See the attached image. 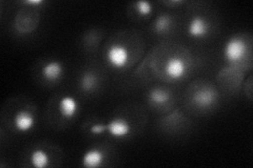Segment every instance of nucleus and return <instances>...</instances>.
Returning a JSON list of instances; mask_svg holds the SVG:
<instances>
[{"label":"nucleus","instance_id":"f257e3e1","mask_svg":"<svg viewBox=\"0 0 253 168\" xmlns=\"http://www.w3.org/2000/svg\"><path fill=\"white\" fill-rule=\"evenodd\" d=\"M223 56L228 66L240 67L245 69L247 62L251 59V46L243 36L235 35L226 41Z\"/></svg>","mask_w":253,"mask_h":168},{"label":"nucleus","instance_id":"f03ea898","mask_svg":"<svg viewBox=\"0 0 253 168\" xmlns=\"http://www.w3.org/2000/svg\"><path fill=\"white\" fill-rule=\"evenodd\" d=\"M219 93L216 87L210 84L199 86L191 95V102L200 109H209L214 107L218 102Z\"/></svg>","mask_w":253,"mask_h":168},{"label":"nucleus","instance_id":"7ed1b4c3","mask_svg":"<svg viewBox=\"0 0 253 168\" xmlns=\"http://www.w3.org/2000/svg\"><path fill=\"white\" fill-rule=\"evenodd\" d=\"M105 57L109 67L115 69H123L128 65L130 53L123 44H111L106 51Z\"/></svg>","mask_w":253,"mask_h":168},{"label":"nucleus","instance_id":"20e7f679","mask_svg":"<svg viewBox=\"0 0 253 168\" xmlns=\"http://www.w3.org/2000/svg\"><path fill=\"white\" fill-rule=\"evenodd\" d=\"M244 73V68L227 65V67L220 69L217 75V80L223 85H227L230 89H236V87L241 86L243 83Z\"/></svg>","mask_w":253,"mask_h":168},{"label":"nucleus","instance_id":"39448f33","mask_svg":"<svg viewBox=\"0 0 253 168\" xmlns=\"http://www.w3.org/2000/svg\"><path fill=\"white\" fill-rule=\"evenodd\" d=\"M172 93L162 86H155L148 93V103L153 108L161 109L169 106V103L172 102Z\"/></svg>","mask_w":253,"mask_h":168},{"label":"nucleus","instance_id":"423d86ee","mask_svg":"<svg viewBox=\"0 0 253 168\" xmlns=\"http://www.w3.org/2000/svg\"><path fill=\"white\" fill-rule=\"evenodd\" d=\"M188 69V65L183 58L172 57L166 62L165 74L171 81H178L186 77Z\"/></svg>","mask_w":253,"mask_h":168},{"label":"nucleus","instance_id":"0eeeda50","mask_svg":"<svg viewBox=\"0 0 253 168\" xmlns=\"http://www.w3.org/2000/svg\"><path fill=\"white\" fill-rule=\"evenodd\" d=\"M107 132L112 138L122 140L131 134L132 125L126 119L116 117L107 123Z\"/></svg>","mask_w":253,"mask_h":168},{"label":"nucleus","instance_id":"6e6552de","mask_svg":"<svg viewBox=\"0 0 253 168\" xmlns=\"http://www.w3.org/2000/svg\"><path fill=\"white\" fill-rule=\"evenodd\" d=\"M38 25V15L29 14L25 10H21L16 16L14 28L19 34H29L33 32Z\"/></svg>","mask_w":253,"mask_h":168},{"label":"nucleus","instance_id":"1a4fd4ad","mask_svg":"<svg viewBox=\"0 0 253 168\" xmlns=\"http://www.w3.org/2000/svg\"><path fill=\"white\" fill-rule=\"evenodd\" d=\"M210 31V25L208 20L203 16H193L189 20L187 26V33L193 39H204L208 35Z\"/></svg>","mask_w":253,"mask_h":168},{"label":"nucleus","instance_id":"9d476101","mask_svg":"<svg viewBox=\"0 0 253 168\" xmlns=\"http://www.w3.org/2000/svg\"><path fill=\"white\" fill-rule=\"evenodd\" d=\"M42 74L43 79L49 83H57L65 75V67L59 60L47 61L42 67Z\"/></svg>","mask_w":253,"mask_h":168},{"label":"nucleus","instance_id":"9b49d317","mask_svg":"<svg viewBox=\"0 0 253 168\" xmlns=\"http://www.w3.org/2000/svg\"><path fill=\"white\" fill-rule=\"evenodd\" d=\"M14 126L19 133H28L33 130L36 119L34 114L29 109H19L14 116Z\"/></svg>","mask_w":253,"mask_h":168},{"label":"nucleus","instance_id":"f8f14e48","mask_svg":"<svg viewBox=\"0 0 253 168\" xmlns=\"http://www.w3.org/2000/svg\"><path fill=\"white\" fill-rule=\"evenodd\" d=\"M99 75L93 69H85L79 76L78 86L83 93L92 94L98 89L99 86Z\"/></svg>","mask_w":253,"mask_h":168},{"label":"nucleus","instance_id":"ddd939ff","mask_svg":"<svg viewBox=\"0 0 253 168\" xmlns=\"http://www.w3.org/2000/svg\"><path fill=\"white\" fill-rule=\"evenodd\" d=\"M106 161V154L98 147H92L83 155L81 163L85 168H98L104 165Z\"/></svg>","mask_w":253,"mask_h":168},{"label":"nucleus","instance_id":"4468645a","mask_svg":"<svg viewBox=\"0 0 253 168\" xmlns=\"http://www.w3.org/2000/svg\"><path fill=\"white\" fill-rule=\"evenodd\" d=\"M78 109V102L72 96H63L58 103L59 114L63 119H73L77 115Z\"/></svg>","mask_w":253,"mask_h":168},{"label":"nucleus","instance_id":"2eb2a0df","mask_svg":"<svg viewBox=\"0 0 253 168\" xmlns=\"http://www.w3.org/2000/svg\"><path fill=\"white\" fill-rule=\"evenodd\" d=\"M174 27V18L168 13H162L157 16L152 23V30L158 35L167 34Z\"/></svg>","mask_w":253,"mask_h":168},{"label":"nucleus","instance_id":"dca6fc26","mask_svg":"<svg viewBox=\"0 0 253 168\" xmlns=\"http://www.w3.org/2000/svg\"><path fill=\"white\" fill-rule=\"evenodd\" d=\"M30 162L36 168H45L50 165V156L43 149L36 148L30 155Z\"/></svg>","mask_w":253,"mask_h":168},{"label":"nucleus","instance_id":"f3484780","mask_svg":"<svg viewBox=\"0 0 253 168\" xmlns=\"http://www.w3.org/2000/svg\"><path fill=\"white\" fill-rule=\"evenodd\" d=\"M134 6H135L136 13L139 16H141V17H147V16H150L153 11V6L149 1H137L134 3Z\"/></svg>","mask_w":253,"mask_h":168},{"label":"nucleus","instance_id":"a211bd4d","mask_svg":"<svg viewBox=\"0 0 253 168\" xmlns=\"http://www.w3.org/2000/svg\"><path fill=\"white\" fill-rule=\"evenodd\" d=\"M91 133L94 134H100L107 132V124L104 123H95L91 126Z\"/></svg>","mask_w":253,"mask_h":168},{"label":"nucleus","instance_id":"6ab92c4d","mask_svg":"<svg viewBox=\"0 0 253 168\" xmlns=\"http://www.w3.org/2000/svg\"><path fill=\"white\" fill-rule=\"evenodd\" d=\"M45 3L44 0H26L23 1V4L31 5V6H39V5H43Z\"/></svg>","mask_w":253,"mask_h":168},{"label":"nucleus","instance_id":"aec40b11","mask_svg":"<svg viewBox=\"0 0 253 168\" xmlns=\"http://www.w3.org/2000/svg\"><path fill=\"white\" fill-rule=\"evenodd\" d=\"M164 3H165L166 5L170 6V7H175V6L184 4L185 1H183V0H170V1H165Z\"/></svg>","mask_w":253,"mask_h":168}]
</instances>
